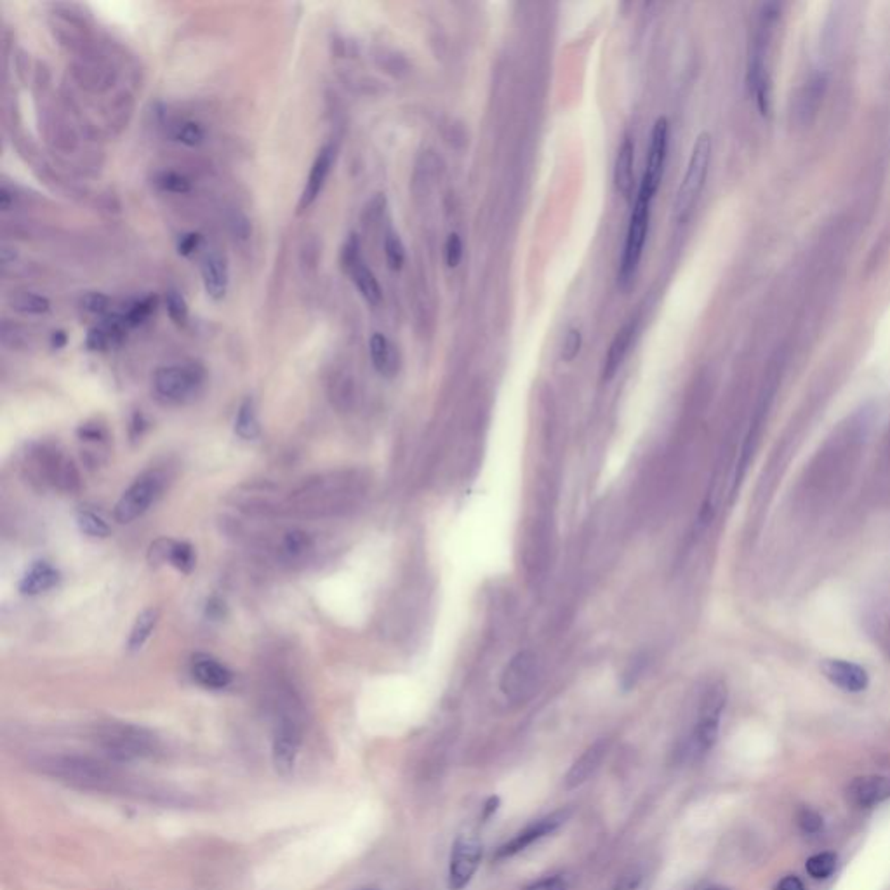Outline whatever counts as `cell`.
Wrapping results in <instances>:
<instances>
[{
	"label": "cell",
	"mask_w": 890,
	"mask_h": 890,
	"mask_svg": "<svg viewBox=\"0 0 890 890\" xmlns=\"http://www.w3.org/2000/svg\"><path fill=\"white\" fill-rule=\"evenodd\" d=\"M364 479L355 471H336L308 479L291 492L289 506L305 517L336 515L350 510L364 496Z\"/></svg>",
	"instance_id": "1"
},
{
	"label": "cell",
	"mask_w": 890,
	"mask_h": 890,
	"mask_svg": "<svg viewBox=\"0 0 890 890\" xmlns=\"http://www.w3.org/2000/svg\"><path fill=\"white\" fill-rule=\"evenodd\" d=\"M774 5H766L764 13L760 14L757 33L753 38V49L750 53V70H748V82L750 89L755 94L757 105L762 114H767L768 105H770V77H768V51H770V38L774 30V21H776V11H772Z\"/></svg>",
	"instance_id": "2"
},
{
	"label": "cell",
	"mask_w": 890,
	"mask_h": 890,
	"mask_svg": "<svg viewBox=\"0 0 890 890\" xmlns=\"http://www.w3.org/2000/svg\"><path fill=\"white\" fill-rule=\"evenodd\" d=\"M709 160H711V136L708 132H701L694 143L685 174L676 191L674 216L678 223L685 221V217L694 209L705 188Z\"/></svg>",
	"instance_id": "3"
},
{
	"label": "cell",
	"mask_w": 890,
	"mask_h": 890,
	"mask_svg": "<svg viewBox=\"0 0 890 890\" xmlns=\"http://www.w3.org/2000/svg\"><path fill=\"white\" fill-rule=\"evenodd\" d=\"M29 468L38 482L58 487L60 491L72 492L79 489V473L75 470V464L53 447L37 449L31 454Z\"/></svg>",
	"instance_id": "4"
},
{
	"label": "cell",
	"mask_w": 890,
	"mask_h": 890,
	"mask_svg": "<svg viewBox=\"0 0 890 890\" xmlns=\"http://www.w3.org/2000/svg\"><path fill=\"white\" fill-rule=\"evenodd\" d=\"M725 698H727L725 689L722 685H713L708 691L691 739V751L694 757H705L715 746L718 739L720 716L725 707Z\"/></svg>",
	"instance_id": "5"
},
{
	"label": "cell",
	"mask_w": 890,
	"mask_h": 890,
	"mask_svg": "<svg viewBox=\"0 0 890 890\" xmlns=\"http://www.w3.org/2000/svg\"><path fill=\"white\" fill-rule=\"evenodd\" d=\"M648 217H650V200L645 197H637V202L633 206L628 232H626V241L623 249V258H621V267H619V282L626 284L635 275V270L639 267V261L642 258L644 250L645 237L648 230Z\"/></svg>",
	"instance_id": "6"
},
{
	"label": "cell",
	"mask_w": 890,
	"mask_h": 890,
	"mask_svg": "<svg viewBox=\"0 0 890 890\" xmlns=\"http://www.w3.org/2000/svg\"><path fill=\"white\" fill-rule=\"evenodd\" d=\"M539 683V666L538 657L530 650L519 652L506 666L501 676V691L503 694L515 701H527L538 689Z\"/></svg>",
	"instance_id": "7"
},
{
	"label": "cell",
	"mask_w": 890,
	"mask_h": 890,
	"mask_svg": "<svg viewBox=\"0 0 890 890\" xmlns=\"http://www.w3.org/2000/svg\"><path fill=\"white\" fill-rule=\"evenodd\" d=\"M482 854L484 847L479 836L460 835L454 840L449 864V889L462 890L470 886L480 866Z\"/></svg>",
	"instance_id": "8"
},
{
	"label": "cell",
	"mask_w": 890,
	"mask_h": 890,
	"mask_svg": "<svg viewBox=\"0 0 890 890\" xmlns=\"http://www.w3.org/2000/svg\"><path fill=\"white\" fill-rule=\"evenodd\" d=\"M202 379L204 372L197 366H167L155 372L154 388L162 399L183 402L197 392Z\"/></svg>",
	"instance_id": "9"
},
{
	"label": "cell",
	"mask_w": 890,
	"mask_h": 890,
	"mask_svg": "<svg viewBox=\"0 0 890 890\" xmlns=\"http://www.w3.org/2000/svg\"><path fill=\"white\" fill-rule=\"evenodd\" d=\"M162 480L158 475H145L138 479L115 504L114 517L119 523H129L140 519L160 496Z\"/></svg>",
	"instance_id": "10"
},
{
	"label": "cell",
	"mask_w": 890,
	"mask_h": 890,
	"mask_svg": "<svg viewBox=\"0 0 890 890\" xmlns=\"http://www.w3.org/2000/svg\"><path fill=\"white\" fill-rule=\"evenodd\" d=\"M668 119L659 117L650 134V145H648V155H647V164H645L644 178L640 184L639 195L652 200L656 195L661 178H663V167H665V158L668 150Z\"/></svg>",
	"instance_id": "11"
},
{
	"label": "cell",
	"mask_w": 890,
	"mask_h": 890,
	"mask_svg": "<svg viewBox=\"0 0 890 890\" xmlns=\"http://www.w3.org/2000/svg\"><path fill=\"white\" fill-rule=\"evenodd\" d=\"M569 816H571V810L565 809V810H556V812H552L547 818H541V819L534 821L532 825H529L522 831H519L512 840H508L506 843H503L496 851L494 860H510V858L521 854L525 849H529L530 845H534L536 842L550 836L562 825H565V821L569 819Z\"/></svg>",
	"instance_id": "12"
},
{
	"label": "cell",
	"mask_w": 890,
	"mask_h": 890,
	"mask_svg": "<svg viewBox=\"0 0 890 890\" xmlns=\"http://www.w3.org/2000/svg\"><path fill=\"white\" fill-rule=\"evenodd\" d=\"M101 744L119 759L143 757L152 751L154 739L145 731L131 725H110L99 734Z\"/></svg>",
	"instance_id": "13"
},
{
	"label": "cell",
	"mask_w": 890,
	"mask_h": 890,
	"mask_svg": "<svg viewBox=\"0 0 890 890\" xmlns=\"http://www.w3.org/2000/svg\"><path fill=\"white\" fill-rule=\"evenodd\" d=\"M300 744L301 733L298 724L291 718H282L274 736V764L278 774L289 776L294 770Z\"/></svg>",
	"instance_id": "14"
},
{
	"label": "cell",
	"mask_w": 890,
	"mask_h": 890,
	"mask_svg": "<svg viewBox=\"0 0 890 890\" xmlns=\"http://www.w3.org/2000/svg\"><path fill=\"white\" fill-rule=\"evenodd\" d=\"M851 803L860 809L875 807L890 799V777L886 776H860L852 779L845 790Z\"/></svg>",
	"instance_id": "15"
},
{
	"label": "cell",
	"mask_w": 890,
	"mask_h": 890,
	"mask_svg": "<svg viewBox=\"0 0 890 890\" xmlns=\"http://www.w3.org/2000/svg\"><path fill=\"white\" fill-rule=\"evenodd\" d=\"M821 670L829 682L845 692H862L869 685L868 672L851 661L843 659H825Z\"/></svg>",
	"instance_id": "16"
},
{
	"label": "cell",
	"mask_w": 890,
	"mask_h": 890,
	"mask_svg": "<svg viewBox=\"0 0 890 890\" xmlns=\"http://www.w3.org/2000/svg\"><path fill=\"white\" fill-rule=\"evenodd\" d=\"M335 160H336V147L335 145H326L313 162L311 169H309V174H308L307 184L303 188V193H301V199H300V213L308 209L320 195L324 184L327 182L329 178V173L335 165Z\"/></svg>",
	"instance_id": "17"
},
{
	"label": "cell",
	"mask_w": 890,
	"mask_h": 890,
	"mask_svg": "<svg viewBox=\"0 0 890 890\" xmlns=\"http://www.w3.org/2000/svg\"><path fill=\"white\" fill-rule=\"evenodd\" d=\"M609 746L611 744H609L607 739H600L595 744H591L584 751L583 755L574 762V766L571 767V770L567 772V776H565V788L567 790H574V788L583 786L584 783L602 766L604 759L607 757Z\"/></svg>",
	"instance_id": "18"
},
{
	"label": "cell",
	"mask_w": 890,
	"mask_h": 890,
	"mask_svg": "<svg viewBox=\"0 0 890 890\" xmlns=\"http://www.w3.org/2000/svg\"><path fill=\"white\" fill-rule=\"evenodd\" d=\"M191 675L206 689H225L232 683V672L213 656L195 654L191 659Z\"/></svg>",
	"instance_id": "19"
},
{
	"label": "cell",
	"mask_w": 890,
	"mask_h": 890,
	"mask_svg": "<svg viewBox=\"0 0 890 890\" xmlns=\"http://www.w3.org/2000/svg\"><path fill=\"white\" fill-rule=\"evenodd\" d=\"M228 265L226 259L219 252H211L206 256L202 263V282L209 298L219 301L226 296L228 291Z\"/></svg>",
	"instance_id": "20"
},
{
	"label": "cell",
	"mask_w": 890,
	"mask_h": 890,
	"mask_svg": "<svg viewBox=\"0 0 890 890\" xmlns=\"http://www.w3.org/2000/svg\"><path fill=\"white\" fill-rule=\"evenodd\" d=\"M369 352H370V360L374 369L386 376L392 377L399 370L400 360L397 348L392 344V341L381 333H374L369 341Z\"/></svg>",
	"instance_id": "21"
},
{
	"label": "cell",
	"mask_w": 890,
	"mask_h": 890,
	"mask_svg": "<svg viewBox=\"0 0 890 890\" xmlns=\"http://www.w3.org/2000/svg\"><path fill=\"white\" fill-rule=\"evenodd\" d=\"M635 329H637L635 322L631 320V322L624 324L617 331L615 338L613 339V343L609 346V352L606 355V360H604L602 379L609 381V379L615 377L617 369L621 368V364H623V360H624V357H626V353H628V350L631 346V341H633V336H635Z\"/></svg>",
	"instance_id": "22"
},
{
	"label": "cell",
	"mask_w": 890,
	"mask_h": 890,
	"mask_svg": "<svg viewBox=\"0 0 890 890\" xmlns=\"http://www.w3.org/2000/svg\"><path fill=\"white\" fill-rule=\"evenodd\" d=\"M633 157H635L633 141H631V138L626 136L623 140V145L617 150L615 164V188L626 199L633 191Z\"/></svg>",
	"instance_id": "23"
},
{
	"label": "cell",
	"mask_w": 890,
	"mask_h": 890,
	"mask_svg": "<svg viewBox=\"0 0 890 890\" xmlns=\"http://www.w3.org/2000/svg\"><path fill=\"white\" fill-rule=\"evenodd\" d=\"M60 581V572L47 562H37L30 571L23 576L20 589L23 595H38L42 591L51 589Z\"/></svg>",
	"instance_id": "24"
},
{
	"label": "cell",
	"mask_w": 890,
	"mask_h": 890,
	"mask_svg": "<svg viewBox=\"0 0 890 890\" xmlns=\"http://www.w3.org/2000/svg\"><path fill=\"white\" fill-rule=\"evenodd\" d=\"M348 272L353 278V284L357 285L359 292L364 296V300L368 301L369 305H372V307L379 305L383 300V291H381L377 278L370 272V268L366 267V263L360 259Z\"/></svg>",
	"instance_id": "25"
},
{
	"label": "cell",
	"mask_w": 890,
	"mask_h": 890,
	"mask_svg": "<svg viewBox=\"0 0 890 890\" xmlns=\"http://www.w3.org/2000/svg\"><path fill=\"white\" fill-rule=\"evenodd\" d=\"M158 617H160V611L157 607H148L136 617V621L131 628V633H129V640H127L129 652H138L143 645L147 644V640L154 633Z\"/></svg>",
	"instance_id": "26"
},
{
	"label": "cell",
	"mask_w": 890,
	"mask_h": 890,
	"mask_svg": "<svg viewBox=\"0 0 890 890\" xmlns=\"http://www.w3.org/2000/svg\"><path fill=\"white\" fill-rule=\"evenodd\" d=\"M77 77L82 82V86H86L88 89H92V91H103V89L110 88V84L114 81L110 66H105L101 63L81 64L77 70Z\"/></svg>",
	"instance_id": "27"
},
{
	"label": "cell",
	"mask_w": 890,
	"mask_h": 890,
	"mask_svg": "<svg viewBox=\"0 0 890 890\" xmlns=\"http://www.w3.org/2000/svg\"><path fill=\"white\" fill-rule=\"evenodd\" d=\"M654 880V873L648 864H631L615 882L613 890H648Z\"/></svg>",
	"instance_id": "28"
},
{
	"label": "cell",
	"mask_w": 890,
	"mask_h": 890,
	"mask_svg": "<svg viewBox=\"0 0 890 890\" xmlns=\"http://www.w3.org/2000/svg\"><path fill=\"white\" fill-rule=\"evenodd\" d=\"M7 301H9V307L13 308L14 311L25 313V315H42V313L49 311V308H51V303L47 298H44L42 294L30 292V291H16L9 296Z\"/></svg>",
	"instance_id": "29"
},
{
	"label": "cell",
	"mask_w": 890,
	"mask_h": 890,
	"mask_svg": "<svg viewBox=\"0 0 890 890\" xmlns=\"http://www.w3.org/2000/svg\"><path fill=\"white\" fill-rule=\"evenodd\" d=\"M235 433L244 440H256L259 437L261 428L252 399H246L241 403L235 418Z\"/></svg>",
	"instance_id": "30"
},
{
	"label": "cell",
	"mask_w": 890,
	"mask_h": 890,
	"mask_svg": "<svg viewBox=\"0 0 890 890\" xmlns=\"http://www.w3.org/2000/svg\"><path fill=\"white\" fill-rule=\"evenodd\" d=\"M171 136L184 147H199L206 140V131L199 123L182 121L173 125Z\"/></svg>",
	"instance_id": "31"
},
{
	"label": "cell",
	"mask_w": 890,
	"mask_h": 890,
	"mask_svg": "<svg viewBox=\"0 0 890 890\" xmlns=\"http://www.w3.org/2000/svg\"><path fill=\"white\" fill-rule=\"evenodd\" d=\"M311 550V538L301 529H292L284 534L282 552L289 558H301Z\"/></svg>",
	"instance_id": "32"
},
{
	"label": "cell",
	"mask_w": 890,
	"mask_h": 890,
	"mask_svg": "<svg viewBox=\"0 0 890 890\" xmlns=\"http://www.w3.org/2000/svg\"><path fill=\"white\" fill-rule=\"evenodd\" d=\"M77 525L82 534L89 538H108L110 536V525L105 522L99 515L89 510H82L77 515Z\"/></svg>",
	"instance_id": "33"
},
{
	"label": "cell",
	"mask_w": 890,
	"mask_h": 890,
	"mask_svg": "<svg viewBox=\"0 0 890 890\" xmlns=\"http://www.w3.org/2000/svg\"><path fill=\"white\" fill-rule=\"evenodd\" d=\"M167 562H171V565H174L178 571L188 574L195 567V550H193V547L190 543H184V541L176 543V541H173V547H171Z\"/></svg>",
	"instance_id": "34"
},
{
	"label": "cell",
	"mask_w": 890,
	"mask_h": 890,
	"mask_svg": "<svg viewBox=\"0 0 890 890\" xmlns=\"http://www.w3.org/2000/svg\"><path fill=\"white\" fill-rule=\"evenodd\" d=\"M807 873L816 880H825L833 875L836 868V856L833 852H821L812 856L805 864Z\"/></svg>",
	"instance_id": "35"
},
{
	"label": "cell",
	"mask_w": 890,
	"mask_h": 890,
	"mask_svg": "<svg viewBox=\"0 0 890 890\" xmlns=\"http://www.w3.org/2000/svg\"><path fill=\"white\" fill-rule=\"evenodd\" d=\"M385 254H386V263L392 270H400L403 267L405 249L399 235L394 230H388L385 237Z\"/></svg>",
	"instance_id": "36"
},
{
	"label": "cell",
	"mask_w": 890,
	"mask_h": 890,
	"mask_svg": "<svg viewBox=\"0 0 890 890\" xmlns=\"http://www.w3.org/2000/svg\"><path fill=\"white\" fill-rule=\"evenodd\" d=\"M155 184L162 191H169V193H188L191 190L190 180L184 178L183 174H178L173 171H164V173L157 174Z\"/></svg>",
	"instance_id": "37"
},
{
	"label": "cell",
	"mask_w": 890,
	"mask_h": 890,
	"mask_svg": "<svg viewBox=\"0 0 890 890\" xmlns=\"http://www.w3.org/2000/svg\"><path fill=\"white\" fill-rule=\"evenodd\" d=\"M165 308L171 317V320L178 326H183L188 320V305L184 301L183 296L178 291H169L165 294Z\"/></svg>",
	"instance_id": "38"
},
{
	"label": "cell",
	"mask_w": 890,
	"mask_h": 890,
	"mask_svg": "<svg viewBox=\"0 0 890 890\" xmlns=\"http://www.w3.org/2000/svg\"><path fill=\"white\" fill-rule=\"evenodd\" d=\"M155 303H157V298L155 296H150L147 300H141L138 303H134L131 309L123 315L125 322L129 327H134V326H140L143 324L155 309Z\"/></svg>",
	"instance_id": "39"
},
{
	"label": "cell",
	"mask_w": 890,
	"mask_h": 890,
	"mask_svg": "<svg viewBox=\"0 0 890 890\" xmlns=\"http://www.w3.org/2000/svg\"><path fill=\"white\" fill-rule=\"evenodd\" d=\"M797 821H799V826L801 828V831L807 833V835H816V833H819L823 829V826H825V821H823L821 814L816 812V810H812V809H809V807L800 809Z\"/></svg>",
	"instance_id": "40"
},
{
	"label": "cell",
	"mask_w": 890,
	"mask_h": 890,
	"mask_svg": "<svg viewBox=\"0 0 890 890\" xmlns=\"http://www.w3.org/2000/svg\"><path fill=\"white\" fill-rule=\"evenodd\" d=\"M581 344H583V338H581V333L580 329L576 327H571L565 335V339H564V348H562V359L565 362H571L578 357L580 350H581Z\"/></svg>",
	"instance_id": "41"
},
{
	"label": "cell",
	"mask_w": 890,
	"mask_h": 890,
	"mask_svg": "<svg viewBox=\"0 0 890 890\" xmlns=\"http://www.w3.org/2000/svg\"><path fill=\"white\" fill-rule=\"evenodd\" d=\"M81 305L89 311V313H94V315H103L108 311L110 308V298L103 292H88L82 296L81 300Z\"/></svg>",
	"instance_id": "42"
},
{
	"label": "cell",
	"mask_w": 890,
	"mask_h": 890,
	"mask_svg": "<svg viewBox=\"0 0 890 890\" xmlns=\"http://www.w3.org/2000/svg\"><path fill=\"white\" fill-rule=\"evenodd\" d=\"M359 261H360L359 239H357V235H350V239L346 241V244H344L343 250H341V263H343L344 270H350Z\"/></svg>",
	"instance_id": "43"
},
{
	"label": "cell",
	"mask_w": 890,
	"mask_h": 890,
	"mask_svg": "<svg viewBox=\"0 0 890 890\" xmlns=\"http://www.w3.org/2000/svg\"><path fill=\"white\" fill-rule=\"evenodd\" d=\"M461 256H462V244H461L460 235L458 233H451L447 237V242H445V261H447V265L451 268L458 267Z\"/></svg>",
	"instance_id": "44"
},
{
	"label": "cell",
	"mask_w": 890,
	"mask_h": 890,
	"mask_svg": "<svg viewBox=\"0 0 890 890\" xmlns=\"http://www.w3.org/2000/svg\"><path fill=\"white\" fill-rule=\"evenodd\" d=\"M523 890H569V884L564 877L556 875V877L538 880V882L527 886Z\"/></svg>",
	"instance_id": "45"
},
{
	"label": "cell",
	"mask_w": 890,
	"mask_h": 890,
	"mask_svg": "<svg viewBox=\"0 0 890 890\" xmlns=\"http://www.w3.org/2000/svg\"><path fill=\"white\" fill-rule=\"evenodd\" d=\"M331 395H333V402L338 405V407H346L348 405V400L352 399V392H350V385L346 379H336L333 383V390H331Z\"/></svg>",
	"instance_id": "46"
},
{
	"label": "cell",
	"mask_w": 890,
	"mask_h": 890,
	"mask_svg": "<svg viewBox=\"0 0 890 890\" xmlns=\"http://www.w3.org/2000/svg\"><path fill=\"white\" fill-rule=\"evenodd\" d=\"M202 244V235L200 233H186L182 237L180 244H178V252L182 256H190L191 252H195L199 247Z\"/></svg>",
	"instance_id": "47"
},
{
	"label": "cell",
	"mask_w": 890,
	"mask_h": 890,
	"mask_svg": "<svg viewBox=\"0 0 890 890\" xmlns=\"http://www.w3.org/2000/svg\"><path fill=\"white\" fill-rule=\"evenodd\" d=\"M501 807V799L497 795H491L489 799L486 800L484 803V809H482V821L487 823L491 819L492 816L497 812V809Z\"/></svg>",
	"instance_id": "48"
},
{
	"label": "cell",
	"mask_w": 890,
	"mask_h": 890,
	"mask_svg": "<svg viewBox=\"0 0 890 890\" xmlns=\"http://www.w3.org/2000/svg\"><path fill=\"white\" fill-rule=\"evenodd\" d=\"M777 890H805V887H803V884H801V880H800L799 877H793V875H792V877H784V878L779 882Z\"/></svg>",
	"instance_id": "49"
},
{
	"label": "cell",
	"mask_w": 890,
	"mask_h": 890,
	"mask_svg": "<svg viewBox=\"0 0 890 890\" xmlns=\"http://www.w3.org/2000/svg\"><path fill=\"white\" fill-rule=\"evenodd\" d=\"M11 204H13L11 191H9L5 186H2V188H0V208H2L4 211H9V209H11Z\"/></svg>",
	"instance_id": "50"
},
{
	"label": "cell",
	"mask_w": 890,
	"mask_h": 890,
	"mask_svg": "<svg viewBox=\"0 0 890 890\" xmlns=\"http://www.w3.org/2000/svg\"><path fill=\"white\" fill-rule=\"evenodd\" d=\"M51 343H53L55 348H63L66 344V335L63 331H56L53 335V338H51Z\"/></svg>",
	"instance_id": "51"
},
{
	"label": "cell",
	"mask_w": 890,
	"mask_h": 890,
	"mask_svg": "<svg viewBox=\"0 0 890 890\" xmlns=\"http://www.w3.org/2000/svg\"><path fill=\"white\" fill-rule=\"evenodd\" d=\"M707 890H731V889H727V887H709V889Z\"/></svg>",
	"instance_id": "52"
},
{
	"label": "cell",
	"mask_w": 890,
	"mask_h": 890,
	"mask_svg": "<svg viewBox=\"0 0 890 890\" xmlns=\"http://www.w3.org/2000/svg\"><path fill=\"white\" fill-rule=\"evenodd\" d=\"M362 890H376V889H362Z\"/></svg>",
	"instance_id": "53"
}]
</instances>
